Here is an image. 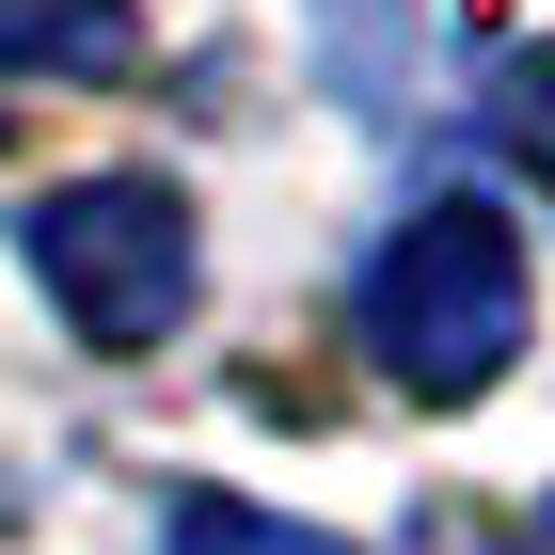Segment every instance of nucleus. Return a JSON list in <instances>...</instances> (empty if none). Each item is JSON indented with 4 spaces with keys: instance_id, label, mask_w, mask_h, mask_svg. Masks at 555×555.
<instances>
[{
    "instance_id": "4",
    "label": "nucleus",
    "mask_w": 555,
    "mask_h": 555,
    "mask_svg": "<svg viewBox=\"0 0 555 555\" xmlns=\"http://www.w3.org/2000/svg\"><path fill=\"white\" fill-rule=\"evenodd\" d=\"M492 143H508V159L555 191V48H524L508 80H492Z\"/></svg>"
},
{
    "instance_id": "5",
    "label": "nucleus",
    "mask_w": 555,
    "mask_h": 555,
    "mask_svg": "<svg viewBox=\"0 0 555 555\" xmlns=\"http://www.w3.org/2000/svg\"><path fill=\"white\" fill-rule=\"evenodd\" d=\"M524 555H555V508H540V524H524Z\"/></svg>"
},
{
    "instance_id": "3",
    "label": "nucleus",
    "mask_w": 555,
    "mask_h": 555,
    "mask_svg": "<svg viewBox=\"0 0 555 555\" xmlns=\"http://www.w3.org/2000/svg\"><path fill=\"white\" fill-rule=\"evenodd\" d=\"M159 555H349V540H318V524H286V508H238V492H175Z\"/></svg>"
},
{
    "instance_id": "1",
    "label": "nucleus",
    "mask_w": 555,
    "mask_h": 555,
    "mask_svg": "<svg viewBox=\"0 0 555 555\" xmlns=\"http://www.w3.org/2000/svg\"><path fill=\"white\" fill-rule=\"evenodd\" d=\"M365 365H382L397 397H428V413H461V397H492L524 365V238L508 207H413L382 238V270H365Z\"/></svg>"
},
{
    "instance_id": "2",
    "label": "nucleus",
    "mask_w": 555,
    "mask_h": 555,
    "mask_svg": "<svg viewBox=\"0 0 555 555\" xmlns=\"http://www.w3.org/2000/svg\"><path fill=\"white\" fill-rule=\"evenodd\" d=\"M33 270H48V301H64V334L128 365V349H159L175 318H191L207 238L175 207V175H64L33 207Z\"/></svg>"
}]
</instances>
